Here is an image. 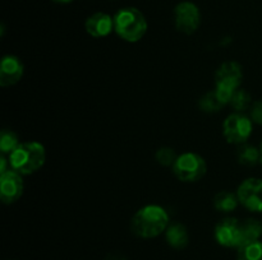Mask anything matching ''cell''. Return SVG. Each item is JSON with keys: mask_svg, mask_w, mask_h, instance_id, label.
<instances>
[{"mask_svg": "<svg viewBox=\"0 0 262 260\" xmlns=\"http://www.w3.org/2000/svg\"><path fill=\"white\" fill-rule=\"evenodd\" d=\"M169 227V214L163 206L148 204L136 212L130 221V229L141 239H154L166 231Z\"/></svg>", "mask_w": 262, "mask_h": 260, "instance_id": "cell-1", "label": "cell"}, {"mask_svg": "<svg viewBox=\"0 0 262 260\" xmlns=\"http://www.w3.org/2000/svg\"><path fill=\"white\" fill-rule=\"evenodd\" d=\"M45 160V147L38 142L20 143L8 157L10 168L20 175H31L38 171Z\"/></svg>", "mask_w": 262, "mask_h": 260, "instance_id": "cell-2", "label": "cell"}, {"mask_svg": "<svg viewBox=\"0 0 262 260\" xmlns=\"http://www.w3.org/2000/svg\"><path fill=\"white\" fill-rule=\"evenodd\" d=\"M113 18L114 32L127 42H138L147 32V20L137 8H123L118 10Z\"/></svg>", "mask_w": 262, "mask_h": 260, "instance_id": "cell-3", "label": "cell"}, {"mask_svg": "<svg viewBox=\"0 0 262 260\" xmlns=\"http://www.w3.org/2000/svg\"><path fill=\"white\" fill-rule=\"evenodd\" d=\"M242 68L235 61L222 64L215 74V93L223 105L230 103L233 96L242 83Z\"/></svg>", "mask_w": 262, "mask_h": 260, "instance_id": "cell-4", "label": "cell"}, {"mask_svg": "<svg viewBox=\"0 0 262 260\" xmlns=\"http://www.w3.org/2000/svg\"><path fill=\"white\" fill-rule=\"evenodd\" d=\"M207 166L197 153L187 152L178 155L173 165V172L183 183H196L206 175Z\"/></svg>", "mask_w": 262, "mask_h": 260, "instance_id": "cell-5", "label": "cell"}, {"mask_svg": "<svg viewBox=\"0 0 262 260\" xmlns=\"http://www.w3.org/2000/svg\"><path fill=\"white\" fill-rule=\"evenodd\" d=\"M253 121L243 115L235 112L229 115L223 124V135L228 143L232 144H245L252 134Z\"/></svg>", "mask_w": 262, "mask_h": 260, "instance_id": "cell-6", "label": "cell"}, {"mask_svg": "<svg viewBox=\"0 0 262 260\" xmlns=\"http://www.w3.org/2000/svg\"><path fill=\"white\" fill-rule=\"evenodd\" d=\"M176 28L184 35H192L201 24V12L192 2H182L174 8Z\"/></svg>", "mask_w": 262, "mask_h": 260, "instance_id": "cell-7", "label": "cell"}, {"mask_svg": "<svg viewBox=\"0 0 262 260\" xmlns=\"http://www.w3.org/2000/svg\"><path fill=\"white\" fill-rule=\"evenodd\" d=\"M241 205L250 212L262 213V180L257 177L246 178L237 190Z\"/></svg>", "mask_w": 262, "mask_h": 260, "instance_id": "cell-8", "label": "cell"}, {"mask_svg": "<svg viewBox=\"0 0 262 260\" xmlns=\"http://www.w3.org/2000/svg\"><path fill=\"white\" fill-rule=\"evenodd\" d=\"M23 185L22 175L17 171L9 170L0 175V199L4 204H13L22 196Z\"/></svg>", "mask_w": 262, "mask_h": 260, "instance_id": "cell-9", "label": "cell"}, {"mask_svg": "<svg viewBox=\"0 0 262 260\" xmlns=\"http://www.w3.org/2000/svg\"><path fill=\"white\" fill-rule=\"evenodd\" d=\"M215 240L222 246L239 247L241 246V221L232 217L222 219L215 227Z\"/></svg>", "mask_w": 262, "mask_h": 260, "instance_id": "cell-10", "label": "cell"}, {"mask_svg": "<svg viewBox=\"0 0 262 260\" xmlns=\"http://www.w3.org/2000/svg\"><path fill=\"white\" fill-rule=\"evenodd\" d=\"M25 66L19 58L14 55H5L0 64V86L10 87L22 79Z\"/></svg>", "mask_w": 262, "mask_h": 260, "instance_id": "cell-11", "label": "cell"}, {"mask_svg": "<svg viewBox=\"0 0 262 260\" xmlns=\"http://www.w3.org/2000/svg\"><path fill=\"white\" fill-rule=\"evenodd\" d=\"M84 28L91 37H106L114 31V18L104 12L94 13L86 19Z\"/></svg>", "mask_w": 262, "mask_h": 260, "instance_id": "cell-12", "label": "cell"}, {"mask_svg": "<svg viewBox=\"0 0 262 260\" xmlns=\"http://www.w3.org/2000/svg\"><path fill=\"white\" fill-rule=\"evenodd\" d=\"M165 237L168 244L177 250L184 249L189 242L187 227L182 224L181 222H174V223L169 224L165 231Z\"/></svg>", "mask_w": 262, "mask_h": 260, "instance_id": "cell-13", "label": "cell"}, {"mask_svg": "<svg viewBox=\"0 0 262 260\" xmlns=\"http://www.w3.org/2000/svg\"><path fill=\"white\" fill-rule=\"evenodd\" d=\"M261 236L262 223L258 219L247 218L241 221V246L250 244V242L258 241Z\"/></svg>", "mask_w": 262, "mask_h": 260, "instance_id": "cell-14", "label": "cell"}, {"mask_svg": "<svg viewBox=\"0 0 262 260\" xmlns=\"http://www.w3.org/2000/svg\"><path fill=\"white\" fill-rule=\"evenodd\" d=\"M239 204L238 200L237 193H232V191H220L215 195L214 198V206L220 212L224 213H230L237 208Z\"/></svg>", "mask_w": 262, "mask_h": 260, "instance_id": "cell-15", "label": "cell"}, {"mask_svg": "<svg viewBox=\"0 0 262 260\" xmlns=\"http://www.w3.org/2000/svg\"><path fill=\"white\" fill-rule=\"evenodd\" d=\"M238 160L243 166H256L258 162H261L260 149L253 145L243 144L238 149Z\"/></svg>", "mask_w": 262, "mask_h": 260, "instance_id": "cell-16", "label": "cell"}, {"mask_svg": "<svg viewBox=\"0 0 262 260\" xmlns=\"http://www.w3.org/2000/svg\"><path fill=\"white\" fill-rule=\"evenodd\" d=\"M237 260H262V242H250L238 247Z\"/></svg>", "mask_w": 262, "mask_h": 260, "instance_id": "cell-17", "label": "cell"}, {"mask_svg": "<svg viewBox=\"0 0 262 260\" xmlns=\"http://www.w3.org/2000/svg\"><path fill=\"white\" fill-rule=\"evenodd\" d=\"M19 144L20 143L18 140V137L12 130H2V134H0V150H2V154H10Z\"/></svg>", "mask_w": 262, "mask_h": 260, "instance_id": "cell-18", "label": "cell"}, {"mask_svg": "<svg viewBox=\"0 0 262 260\" xmlns=\"http://www.w3.org/2000/svg\"><path fill=\"white\" fill-rule=\"evenodd\" d=\"M223 106H224V105L222 103V101H220L219 97L216 96L215 91L209 92V93L202 96V98L200 99V109L205 112H209V114L217 112Z\"/></svg>", "mask_w": 262, "mask_h": 260, "instance_id": "cell-19", "label": "cell"}, {"mask_svg": "<svg viewBox=\"0 0 262 260\" xmlns=\"http://www.w3.org/2000/svg\"><path fill=\"white\" fill-rule=\"evenodd\" d=\"M233 109L237 112H243L251 106V96L246 89H237L230 101Z\"/></svg>", "mask_w": 262, "mask_h": 260, "instance_id": "cell-20", "label": "cell"}, {"mask_svg": "<svg viewBox=\"0 0 262 260\" xmlns=\"http://www.w3.org/2000/svg\"><path fill=\"white\" fill-rule=\"evenodd\" d=\"M156 161L163 166H173L177 160V154L173 148L163 147L156 152Z\"/></svg>", "mask_w": 262, "mask_h": 260, "instance_id": "cell-21", "label": "cell"}, {"mask_svg": "<svg viewBox=\"0 0 262 260\" xmlns=\"http://www.w3.org/2000/svg\"><path fill=\"white\" fill-rule=\"evenodd\" d=\"M251 120L256 124L262 125V101H257L251 107Z\"/></svg>", "mask_w": 262, "mask_h": 260, "instance_id": "cell-22", "label": "cell"}, {"mask_svg": "<svg viewBox=\"0 0 262 260\" xmlns=\"http://www.w3.org/2000/svg\"><path fill=\"white\" fill-rule=\"evenodd\" d=\"M51 2L56 3V4H69V3H72L73 0H51Z\"/></svg>", "mask_w": 262, "mask_h": 260, "instance_id": "cell-23", "label": "cell"}, {"mask_svg": "<svg viewBox=\"0 0 262 260\" xmlns=\"http://www.w3.org/2000/svg\"><path fill=\"white\" fill-rule=\"evenodd\" d=\"M260 153H261V163H262V142H261V145H260Z\"/></svg>", "mask_w": 262, "mask_h": 260, "instance_id": "cell-24", "label": "cell"}]
</instances>
